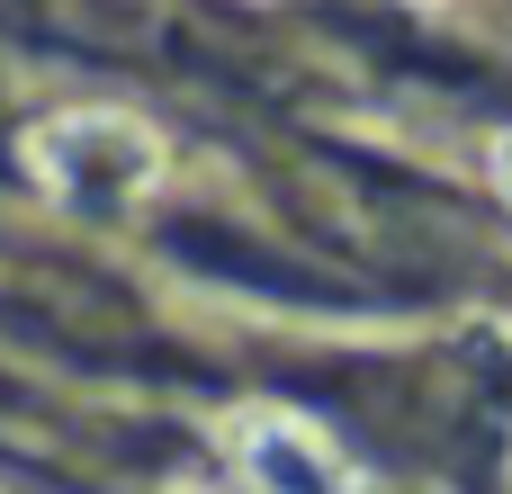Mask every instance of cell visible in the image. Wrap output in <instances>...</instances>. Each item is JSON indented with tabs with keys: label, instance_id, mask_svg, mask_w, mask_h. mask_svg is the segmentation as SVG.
Instances as JSON below:
<instances>
[{
	"label": "cell",
	"instance_id": "cell-1",
	"mask_svg": "<svg viewBox=\"0 0 512 494\" xmlns=\"http://www.w3.org/2000/svg\"><path fill=\"white\" fill-rule=\"evenodd\" d=\"M27 171L81 216H126L162 189V135L126 108H63L27 135Z\"/></svg>",
	"mask_w": 512,
	"mask_h": 494
},
{
	"label": "cell",
	"instance_id": "cell-2",
	"mask_svg": "<svg viewBox=\"0 0 512 494\" xmlns=\"http://www.w3.org/2000/svg\"><path fill=\"white\" fill-rule=\"evenodd\" d=\"M234 468L252 477V494H360V468L297 414L279 405H243L234 414Z\"/></svg>",
	"mask_w": 512,
	"mask_h": 494
},
{
	"label": "cell",
	"instance_id": "cell-3",
	"mask_svg": "<svg viewBox=\"0 0 512 494\" xmlns=\"http://www.w3.org/2000/svg\"><path fill=\"white\" fill-rule=\"evenodd\" d=\"M486 171H495V189H504V198H512V135H504V144H495V162H486Z\"/></svg>",
	"mask_w": 512,
	"mask_h": 494
},
{
	"label": "cell",
	"instance_id": "cell-4",
	"mask_svg": "<svg viewBox=\"0 0 512 494\" xmlns=\"http://www.w3.org/2000/svg\"><path fill=\"white\" fill-rule=\"evenodd\" d=\"M180 494H216V486H180Z\"/></svg>",
	"mask_w": 512,
	"mask_h": 494
}]
</instances>
